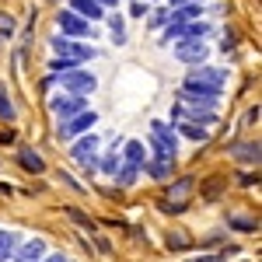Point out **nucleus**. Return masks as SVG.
Masks as SVG:
<instances>
[{
	"mask_svg": "<svg viewBox=\"0 0 262 262\" xmlns=\"http://www.w3.org/2000/svg\"><path fill=\"white\" fill-rule=\"evenodd\" d=\"M154 133H150V140L158 147V158H179V143H175V133L164 126V122H154L150 126Z\"/></svg>",
	"mask_w": 262,
	"mask_h": 262,
	"instance_id": "obj_3",
	"label": "nucleus"
},
{
	"mask_svg": "<svg viewBox=\"0 0 262 262\" xmlns=\"http://www.w3.org/2000/svg\"><path fill=\"white\" fill-rule=\"evenodd\" d=\"M18 161H21V168H25V171H32V175H42V171H46V161L39 158V150H32V147H25V150H21Z\"/></svg>",
	"mask_w": 262,
	"mask_h": 262,
	"instance_id": "obj_13",
	"label": "nucleus"
},
{
	"mask_svg": "<svg viewBox=\"0 0 262 262\" xmlns=\"http://www.w3.org/2000/svg\"><path fill=\"white\" fill-rule=\"evenodd\" d=\"M0 143H14V129H4L0 126Z\"/></svg>",
	"mask_w": 262,
	"mask_h": 262,
	"instance_id": "obj_32",
	"label": "nucleus"
},
{
	"mask_svg": "<svg viewBox=\"0 0 262 262\" xmlns=\"http://www.w3.org/2000/svg\"><path fill=\"white\" fill-rule=\"evenodd\" d=\"M60 182H63V185H70V189H77V192H84V189H88V185H81V182L74 179V175H67V171H60Z\"/></svg>",
	"mask_w": 262,
	"mask_h": 262,
	"instance_id": "obj_30",
	"label": "nucleus"
},
{
	"mask_svg": "<svg viewBox=\"0 0 262 262\" xmlns=\"http://www.w3.org/2000/svg\"><path fill=\"white\" fill-rule=\"evenodd\" d=\"M119 164H122L119 154H108V158L101 161V171H105V175H116V171H119Z\"/></svg>",
	"mask_w": 262,
	"mask_h": 262,
	"instance_id": "obj_28",
	"label": "nucleus"
},
{
	"mask_svg": "<svg viewBox=\"0 0 262 262\" xmlns=\"http://www.w3.org/2000/svg\"><path fill=\"white\" fill-rule=\"evenodd\" d=\"M46 262H67V259H63V255H49Z\"/></svg>",
	"mask_w": 262,
	"mask_h": 262,
	"instance_id": "obj_35",
	"label": "nucleus"
},
{
	"mask_svg": "<svg viewBox=\"0 0 262 262\" xmlns=\"http://www.w3.org/2000/svg\"><path fill=\"white\" fill-rule=\"evenodd\" d=\"M74 14H81L84 21L101 18V4H95V0H74Z\"/></svg>",
	"mask_w": 262,
	"mask_h": 262,
	"instance_id": "obj_18",
	"label": "nucleus"
},
{
	"mask_svg": "<svg viewBox=\"0 0 262 262\" xmlns=\"http://www.w3.org/2000/svg\"><path fill=\"white\" fill-rule=\"evenodd\" d=\"M137 171H140V168H133V164H126V168L119 164V171H116V182H119V185H133Z\"/></svg>",
	"mask_w": 262,
	"mask_h": 262,
	"instance_id": "obj_26",
	"label": "nucleus"
},
{
	"mask_svg": "<svg viewBox=\"0 0 262 262\" xmlns=\"http://www.w3.org/2000/svg\"><path fill=\"white\" fill-rule=\"evenodd\" d=\"M143 168H147L154 179H168V175H171V168H175V158H154V161H147Z\"/></svg>",
	"mask_w": 262,
	"mask_h": 262,
	"instance_id": "obj_15",
	"label": "nucleus"
},
{
	"mask_svg": "<svg viewBox=\"0 0 262 262\" xmlns=\"http://www.w3.org/2000/svg\"><path fill=\"white\" fill-rule=\"evenodd\" d=\"M95 150H98V137L91 133L88 140H81V143H74L70 147V158L77 164H88V168H98V161H95Z\"/></svg>",
	"mask_w": 262,
	"mask_h": 262,
	"instance_id": "obj_8",
	"label": "nucleus"
},
{
	"mask_svg": "<svg viewBox=\"0 0 262 262\" xmlns=\"http://www.w3.org/2000/svg\"><path fill=\"white\" fill-rule=\"evenodd\" d=\"M98 122V116L95 112H77V116H70V119H63L60 122V140H70V137H77V133H84V129H91Z\"/></svg>",
	"mask_w": 262,
	"mask_h": 262,
	"instance_id": "obj_4",
	"label": "nucleus"
},
{
	"mask_svg": "<svg viewBox=\"0 0 262 262\" xmlns=\"http://www.w3.org/2000/svg\"><path fill=\"white\" fill-rule=\"evenodd\" d=\"M189 18H200V7H182V11H175L168 21H171V25H185Z\"/></svg>",
	"mask_w": 262,
	"mask_h": 262,
	"instance_id": "obj_25",
	"label": "nucleus"
},
{
	"mask_svg": "<svg viewBox=\"0 0 262 262\" xmlns=\"http://www.w3.org/2000/svg\"><path fill=\"white\" fill-rule=\"evenodd\" d=\"M227 224H231L234 231H255V227H259L255 217H238V213H234V217H227Z\"/></svg>",
	"mask_w": 262,
	"mask_h": 262,
	"instance_id": "obj_24",
	"label": "nucleus"
},
{
	"mask_svg": "<svg viewBox=\"0 0 262 262\" xmlns=\"http://www.w3.org/2000/svg\"><path fill=\"white\" fill-rule=\"evenodd\" d=\"M53 49H56V56H67V60H91L95 56V49H88V46H81V42L67 39V35H56L53 39Z\"/></svg>",
	"mask_w": 262,
	"mask_h": 262,
	"instance_id": "obj_5",
	"label": "nucleus"
},
{
	"mask_svg": "<svg viewBox=\"0 0 262 262\" xmlns=\"http://www.w3.org/2000/svg\"><path fill=\"white\" fill-rule=\"evenodd\" d=\"M185 95H196V98H210V101H217V98H221V88H210V84L196 81V77H185Z\"/></svg>",
	"mask_w": 262,
	"mask_h": 262,
	"instance_id": "obj_11",
	"label": "nucleus"
},
{
	"mask_svg": "<svg viewBox=\"0 0 262 262\" xmlns=\"http://www.w3.org/2000/svg\"><path fill=\"white\" fill-rule=\"evenodd\" d=\"M189 192H192V179H179V182L168 185V196H171L175 203H185V200H189Z\"/></svg>",
	"mask_w": 262,
	"mask_h": 262,
	"instance_id": "obj_20",
	"label": "nucleus"
},
{
	"mask_svg": "<svg viewBox=\"0 0 262 262\" xmlns=\"http://www.w3.org/2000/svg\"><path fill=\"white\" fill-rule=\"evenodd\" d=\"M231 154H234L242 164H259V140H252V143H234V147H231Z\"/></svg>",
	"mask_w": 262,
	"mask_h": 262,
	"instance_id": "obj_12",
	"label": "nucleus"
},
{
	"mask_svg": "<svg viewBox=\"0 0 262 262\" xmlns=\"http://www.w3.org/2000/svg\"><path fill=\"white\" fill-rule=\"evenodd\" d=\"M168 248H171V252H182V248H189V242H185L182 234H168Z\"/></svg>",
	"mask_w": 262,
	"mask_h": 262,
	"instance_id": "obj_29",
	"label": "nucleus"
},
{
	"mask_svg": "<svg viewBox=\"0 0 262 262\" xmlns=\"http://www.w3.org/2000/svg\"><path fill=\"white\" fill-rule=\"evenodd\" d=\"M56 25H60V32L67 35V39H81V35H88V32H91V25H88L81 14H74V11H60Z\"/></svg>",
	"mask_w": 262,
	"mask_h": 262,
	"instance_id": "obj_6",
	"label": "nucleus"
},
{
	"mask_svg": "<svg viewBox=\"0 0 262 262\" xmlns=\"http://www.w3.org/2000/svg\"><path fill=\"white\" fill-rule=\"evenodd\" d=\"M42 255H46V242L32 238V242H25L21 248H14V255H11V259H14V262H39Z\"/></svg>",
	"mask_w": 262,
	"mask_h": 262,
	"instance_id": "obj_9",
	"label": "nucleus"
},
{
	"mask_svg": "<svg viewBox=\"0 0 262 262\" xmlns=\"http://www.w3.org/2000/svg\"><path fill=\"white\" fill-rule=\"evenodd\" d=\"M245 122H259V105H255V108H248V116H245Z\"/></svg>",
	"mask_w": 262,
	"mask_h": 262,
	"instance_id": "obj_33",
	"label": "nucleus"
},
{
	"mask_svg": "<svg viewBox=\"0 0 262 262\" xmlns=\"http://www.w3.org/2000/svg\"><path fill=\"white\" fill-rule=\"evenodd\" d=\"M175 56H179L182 63L203 67V60H206V46H203L200 39H182V42H179V49H175Z\"/></svg>",
	"mask_w": 262,
	"mask_h": 262,
	"instance_id": "obj_7",
	"label": "nucleus"
},
{
	"mask_svg": "<svg viewBox=\"0 0 262 262\" xmlns=\"http://www.w3.org/2000/svg\"><path fill=\"white\" fill-rule=\"evenodd\" d=\"M108 32H112V42H116V46L126 42V25H122L119 14H116V18H108Z\"/></svg>",
	"mask_w": 262,
	"mask_h": 262,
	"instance_id": "obj_23",
	"label": "nucleus"
},
{
	"mask_svg": "<svg viewBox=\"0 0 262 262\" xmlns=\"http://www.w3.org/2000/svg\"><path fill=\"white\" fill-rule=\"evenodd\" d=\"M95 248H98L101 255H108V252H112V245H108V238H101V234L95 238Z\"/></svg>",
	"mask_w": 262,
	"mask_h": 262,
	"instance_id": "obj_31",
	"label": "nucleus"
},
{
	"mask_svg": "<svg viewBox=\"0 0 262 262\" xmlns=\"http://www.w3.org/2000/svg\"><path fill=\"white\" fill-rule=\"evenodd\" d=\"M206 35V25H171L168 32H164V42H171V39H203Z\"/></svg>",
	"mask_w": 262,
	"mask_h": 262,
	"instance_id": "obj_10",
	"label": "nucleus"
},
{
	"mask_svg": "<svg viewBox=\"0 0 262 262\" xmlns=\"http://www.w3.org/2000/svg\"><path fill=\"white\" fill-rule=\"evenodd\" d=\"M189 77H196V81L210 84V88H224V70H213V67H196Z\"/></svg>",
	"mask_w": 262,
	"mask_h": 262,
	"instance_id": "obj_14",
	"label": "nucleus"
},
{
	"mask_svg": "<svg viewBox=\"0 0 262 262\" xmlns=\"http://www.w3.org/2000/svg\"><path fill=\"white\" fill-rule=\"evenodd\" d=\"M179 129H182V133H185V137H189V140H206V137H210V133H206V129H203V126H200V122H182V126H179Z\"/></svg>",
	"mask_w": 262,
	"mask_h": 262,
	"instance_id": "obj_22",
	"label": "nucleus"
},
{
	"mask_svg": "<svg viewBox=\"0 0 262 262\" xmlns=\"http://www.w3.org/2000/svg\"><path fill=\"white\" fill-rule=\"evenodd\" d=\"M14 116H18V108H14V101H11V91L0 84V119H4V122H14Z\"/></svg>",
	"mask_w": 262,
	"mask_h": 262,
	"instance_id": "obj_19",
	"label": "nucleus"
},
{
	"mask_svg": "<svg viewBox=\"0 0 262 262\" xmlns=\"http://www.w3.org/2000/svg\"><path fill=\"white\" fill-rule=\"evenodd\" d=\"M126 164H133V168H143V164H147V150H143L140 140L126 143Z\"/></svg>",
	"mask_w": 262,
	"mask_h": 262,
	"instance_id": "obj_16",
	"label": "nucleus"
},
{
	"mask_svg": "<svg viewBox=\"0 0 262 262\" xmlns=\"http://www.w3.org/2000/svg\"><path fill=\"white\" fill-rule=\"evenodd\" d=\"M74 67H77V60H67V56H56V60L49 63L53 74H67V70H74Z\"/></svg>",
	"mask_w": 262,
	"mask_h": 262,
	"instance_id": "obj_27",
	"label": "nucleus"
},
{
	"mask_svg": "<svg viewBox=\"0 0 262 262\" xmlns=\"http://www.w3.org/2000/svg\"><path fill=\"white\" fill-rule=\"evenodd\" d=\"M192 262H217L213 255H203V259H192Z\"/></svg>",
	"mask_w": 262,
	"mask_h": 262,
	"instance_id": "obj_34",
	"label": "nucleus"
},
{
	"mask_svg": "<svg viewBox=\"0 0 262 262\" xmlns=\"http://www.w3.org/2000/svg\"><path fill=\"white\" fill-rule=\"evenodd\" d=\"M63 213H67V217H70V221L77 224V227H84V231H95V224H91V217H88V213H84V210H77V206H67V210H63Z\"/></svg>",
	"mask_w": 262,
	"mask_h": 262,
	"instance_id": "obj_21",
	"label": "nucleus"
},
{
	"mask_svg": "<svg viewBox=\"0 0 262 262\" xmlns=\"http://www.w3.org/2000/svg\"><path fill=\"white\" fill-rule=\"evenodd\" d=\"M56 77H60V84L67 88V95H91L95 84H98L91 74H84V70H77V67L67 70V74H56Z\"/></svg>",
	"mask_w": 262,
	"mask_h": 262,
	"instance_id": "obj_1",
	"label": "nucleus"
},
{
	"mask_svg": "<svg viewBox=\"0 0 262 262\" xmlns=\"http://www.w3.org/2000/svg\"><path fill=\"white\" fill-rule=\"evenodd\" d=\"M14 248H18V234L14 231H4L0 227V262H7L14 255Z\"/></svg>",
	"mask_w": 262,
	"mask_h": 262,
	"instance_id": "obj_17",
	"label": "nucleus"
},
{
	"mask_svg": "<svg viewBox=\"0 0 262 262\" xmlns=\"http://www.w3.org/2000/svg\"><path fill=\"white\" fill-rule=\"evenodd\" d=\"M88 105H84V95H56V98L49 101V112L56 116V119H70V116H77V112H84Z\"/></svg>",
	"mask_w": 262,
	"mask_h": 262,
	"instance_id": "obj_2",
	"label": "nucleus"
},
{
	"mask_svg": "<svg viewBox=\"0 0 262 262\" xmlns=\"http://www.w3.org/2000/svg\"><path fill=\"white\" fill-rule=\"evenodd\" d=\"M95 4H119V0H95Z\"/></svg>",
	"mask_w": 262,
	"mask_h": 262,
	"instance_id": "obj_36",
	"label": "nucleus"
}]
</instances>
